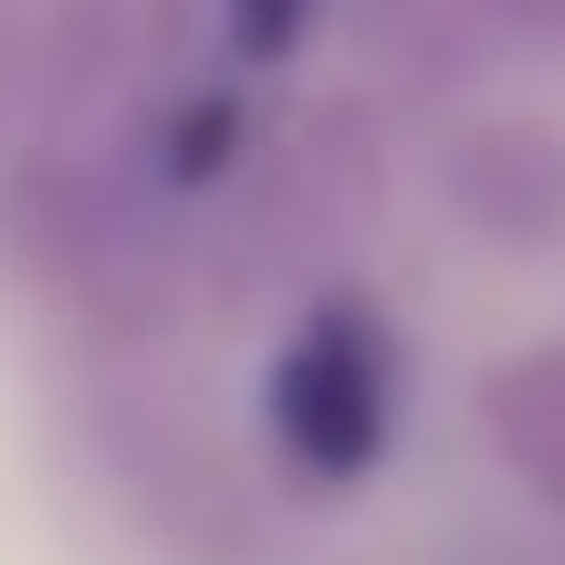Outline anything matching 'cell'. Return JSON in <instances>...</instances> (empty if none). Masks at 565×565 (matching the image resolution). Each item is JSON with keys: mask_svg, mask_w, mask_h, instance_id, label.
Returning <instances> with one entry per match:
<instances>
[{"mask_svg": "<svg viewBox=\"0 0 565 565\" xmlns=\"http://www.w3.org/2000/svg\"><path fill=\"white\" fill-rule=\"evenodd\" d=\"M492 440H503V461L565 513V345H545V356L492 377Z\"/></svg>", "mask_w": 565, "mask_h": 565, "instance_id": "7a4b0ae2", "label": "cell"}, {"mask_svg": "<svg viewBox=\"0 0 565 565\" xmlns=\"http://www.w3.org/2000/svg\"><path fill=\"white\" fill-rule=\"evenodd\" d=\"M273 429L303 471H366L377 461V440H387V345L356 303L294 335V356L273 377Z\"/></svg>", "mask_w": 565, "mask_h": 565, "instance_id": "6da1fadb", "label": "cell"}]
</instances>
